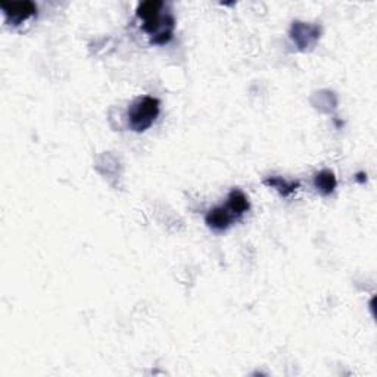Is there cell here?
I'll use <instances>...</instances> for the list:
<instances>
[{
	"label": "cell",
	"mask_w": 377,
	"mask_h": 377,
	"mask_svg": "<svg viewBox=\"0 0 377 377\" xmlns=\"http://www.w3.org/2000/svg\"><path fill=\"white\" fill-rule=\"evenodd\" d=\"M264 184L275 188V191H278L284 198L294 195L299 188V182H287V180L279 177V175L267 177L266 180H264Z\"/></svg>",
	"instance_id": "ba28073f"
},
{
	"label": "cell",
	"mask_w": 377,
	"mask_h": 377,
	"mask_svg": "<svg viewBox=\"0 0 377 377\" xmlns=\"http://www.w3.org/2000/svg\"><path fill=\"white\" fill-rule=\"evenodd\" d=\"M225 208L230 211L234 220H239L249 211L250 204H249L248 196L242 191H239V188H233L227 198V204H225Z\"/></svg>",
	"instance_id": "8992f818"
},
{
	"label": "cell",
	"mask_w": 377,
	"mask_h": 377,
	"mask_svg": "<svg viewBox=\"0 0 377 377\" xmlns=\"http://www.w3.org/2000/svg\"><path fill=\"white\" fill-rule=\"evenodd\" d=\"M161 112V102L154 96L137 97L130 105L127 118L130 129L136 133H143L157 121Z\"/></svg>",
	"instance_id": "7a4b0ae2"
},
{
	"label": "cell",
	"mask_w": 377,
	"mask_h": 377,
	"mask_svg": "<svg viewBox=\"0 0 377 377\" xmlns=\"http://www.w3.org/2000/svg\"><path fill=\"white\" fill-rule=\"evenodd\" d=\"M233 221H234V217L225 207L212 208L205 216V223L208 224V227L216 232L227 230Z\"/></svg>",
	"instance_id": "5b68a950"
},
{
	"label": "cell",
	"mask_w": 377,
	"mask_h": 377,
	"mask_svg": "<svg viewBox=\"0 0 377 377\" xmlns=\"http://www.w3.org/2000/svg\"><path fill=\"white\" fill-rule=\"evenodd\" d=\"M321 27L316 24L295 21L291 27V39L300 49L307 50L320 40Z\"/></svg>",
	"instance_id": "3957f363"
},
{
	"label": "cell",
	"mask_w": 377,
	"mask_h": 377,
	"mask_svg": "<svg viewBox=\"0 0 377 377\" xmlns=\"http://www.w3.org/2000/svg\"><path fill=\"white\" fill-rule=\"evenodd\" d=\"M142 29L150 35L154 45H167L173 39L175 19L170 12H164V3L159 0H147L136 9Z\"/></svg>",
	"instance_id": "6da1fadb"
},
{
	"label": "cell",
	"mask_w": 377,
	"mask_h": 377,
	"mask_svg": "<svg viewBox=\"0 0 377 377\" xmlns=\"http://www.w3.org/2000/svg\"><path fill=\"white\" fill-rule=\"evenodd\" d=\"M314 186H316L317 192L321 196H329L335 192V188L337 186L336 175L330 170H323L314 175Z\"/></svg>",
	"instance_id": "52a82bcc"
},
{
	"label": "cell",
	"mask_w": 377,
	"mask_h": 377,
	"mask_svg": "<svg viewBox=\"0 0 377 377\" xmlns=\"http://www.w3.org/2000/svg\"><path fill=\"white\" fill-rule=\"evenodd\" d=\"M0 8L3 10L6 22L10 25H19L37 15V6L30 0H24V2H2Z\"/></svg>",
	"instance_id": "277c9868"
}]
</instances>
